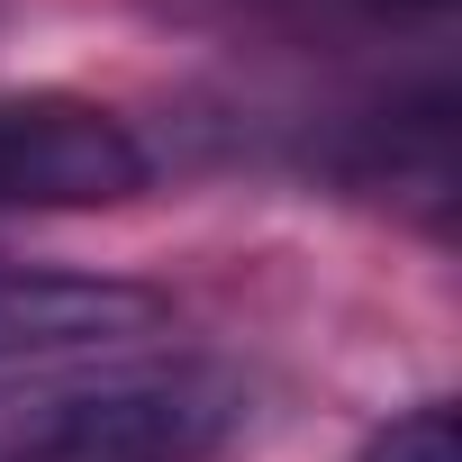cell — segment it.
<instances>
[{
  "mask_svg": "<svg viewBox=\"0 0 462 462\" xmlns=\"http://www.w3.org/2000/svg\"><path fill=\"white\" fill-rule=\"evenodd\" d=\"M318 163L345 190H381V199H417L426 217H444L453 199V82L417 73L408 91H381L363 109H336L318 136Z\"/></svg>",
  "mask_w": 462,
  "mask_h": 462,
  "instance_id": "cell-4",
  "label": "cell"
},
{
  "mask_svg": "<svg viewBox=\"0 0 462 462\" xmlns=\"http://www.w3.org/2000/svg\"><path fill=\"white\" fill-rule=\"evenodd\" d=\"M354 462H462L453 399H417V408H399L390 426H372V435H363V453H354Z\"/></svg>",
  "mask_w": 462,
  "mask_h": 462,
  "instance_id": "cell-5",
  "label": "cell"
},
{
  "mask_svg": "<svg viewBox=\"0 0 462 462\" xmlns=\"http://www.w3.org/2000/svg\"><path fill=\"white\" fill-rule=\"evenodd\" d=\"M172 300L154 282L118 273H46V263H0V372H37L73 354H118L163 336Z\"/></svg>",
  "mask_w": 462,
  "mask_h": 462,
  "instance_id": "cell-3",
  "label": "cell"
},
{
  "mask_svg": "<svg viewBox=\"0 0 462 462\" xmlns=\"http://www.w3.org/2000/svg\"><path fill=\"white\" fill-rule=\"evenodd\" d=\"M154 181L145 136L73 91L0 100V217L10 208H118Z\"/></svg>",
  "mask_w": 462,
  "mask_h": 462,
  "instance_id": "cell-2",
  "label": "cell"
},
{
  "mask_svg": "<svg viewBox=\"0 0 462 462\" xmlns=\"http://www.w3.org/2000/svg\"><path fill=\"white\" fill-rule=\"evenodd\" d=\"M245 381L208 354H73L0 381V462H208L245 435Z\"/></svg>",
  "mask_w": 462,
  "mask_h": 462,
  "instance_id": "cell-1",
  "label": "cell"
}]
</instances>
